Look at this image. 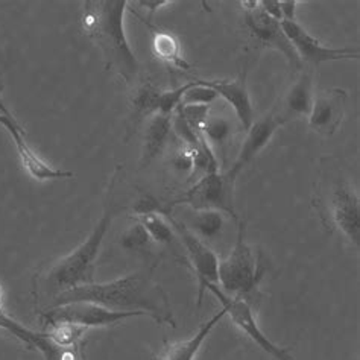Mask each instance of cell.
<instances>
[{"mask_svg":"<svg viewBox=\"0 0 360 360\" xmlns=\"http://www.w3.org/2000/svg\"><path fill=\"white\" fill-rule=\"evenodd\" d=\"M2 300H4V290H2V286H0V309H2Z\"/></svg>","mask_w":360,"mask_h":360,"instance_id":"cell-34","label":"cell"},{"mask_svg":"<svg viewBox=\"0 0 360 360\" xmlns=\"http://www.w3.org/2000/svg\"><path fill=\"white\" fill-rule=\"evenodd\" d=\"M233 188L234 186L226 181L224 175L217 172L205 174L183 196L170 202L166 207V213H170L176 205H188L192 210H217L236 217Z\"/></svg>","mask_w":360,"mask_h":360,"instance_id":"cell-6","label":"cell"},{"mask_svg":"<svg viewBox=\"0 0 360 360\" xmlns=\"http://www.w3.org/2000/svg\"><path fill=\"white\" fill-rule=\"evenodd\" d=\"M207 290L212 292L213 295L219 300L225 314L230 315L234 326L240 328L246 336L251 338L264 353H268L276 360H293V357H290L289 354L288 348H280L260 330L248 301L239 297L226 295L217 284H210V286H207Z\"/></svg>","mask_w":360,"mask_h":360,"instance_id":"cell-8","label":"cell"},{"mask_svg":"<svg viewBox=\"0 0 360 360\" xmlns=\"http://www.w3.org/2000/svg\"><path fill=\"white\" fill-rule=\"evenodd\" d=\"M327 178H322L324 201L331 224L352 242L356 248L360 245V201L353 184L342 175V170L333 167L330 160Z\"/></svg>","mask_w":360,"mask_h":360,"instance_id":"cell-4","label":"cell"},{"mask_svg":"<svg viewBox=\"0 0 360 360\" xmlns=\"http://www.w3.org/2000/svg\"><path fill=\"white\" fill-rule=\"evenodd\" d=\"M193 217L191 221V226H186L191 230L196 238L201 240L212 242L221 236L225 225V213L217 210H192Z\"/></svg>","mask_w":360,"mask_h":360,"instance_id":"cell-21","label":"cell"},{"mask_svg":"<svg viewBox=\"0 0 360 360\" xmlns=\"http://www.w3.org/2000/svg\"><path fill=\"white\" fill-rule=\"evenodd\" d=\"M0 328L15 336L30 348L39 349L46 360H58L60 348H56L51 342V339L47 338L46 333H35L34 330L23 327L20 322H17L11 316H8L2 309H0Z\"/></svg>","mask_w":360,"mask_h":360,"instance_id":"cell-18","label":"cell"},{"mask_svg":"<svg viewBox=\"0 0 360 360\" xmlns=\"http://www.w3.org/2000/svg\"><path fill=\"white\" fill-rule=\"evenodd\" d=\"M160 93L153 85H143L139 89L132 103H134V112L139 119L153 117L158 112V99Z\"/></svg>","mask_w":360,"mask_h":360,"instance_id":"cell-26","label":"cell"},{"mask_svg":"<svg viewBox=\"0 0 360 360\" xmlns=\"http://www.w3.org/2000/svg\"><path fill=\"white\" fill-rule=\"evenodd\" d=\"M347 99V91L340 89L319 93L309 115L310 128L324 137L333 136L344 120Z\"/></svg>","mask_w":360,"mask_h":360,"instance_id":"cell-13","label":"cell"},{"mask_svg":"<svg viewBox=\"0 0 360 360\" xmlns=\"http://www.w3.org/2000/svg\"><path fill=\"white\" fill-rule=\"evenodd\" d=\"M297 0H281L280 8H281V15L283 22H297Z\"/></svg>","mask_w":360,"mask_h":360,"instance_id":"cell-30","label":"cell"},{"mask_svg":"<svg viewBox=\"0 0 360 360\" xmlns=\"http://www.w3.org/2000/svg\"><path fill=\"white\" fill-rule=\"evenodd\" d=\"M225 315V310L222 309L219 314H216L210 321H207L204 326H201V328L198 330V333L191 339L167 344L163 348V352L158 354L157 360H195L196 354L200 353L202 344L205 342V339L210 336L212 330L219 324V321Z\"/></svg>","mask_w":360,"mask_h":360,"instance_id":"cell-17","label":"cell"},{"mask_svg":"<svg viewBox=\"0 0 360 360\" xmlns=\"http://www.w3.org/2000/svg\"><path fill=\"white\" fill-rule=\"evenodd\" d=\"M262 271L259 269V262L251 246L245 242V229L240 224L238 240L233 250L224 260L219 262V278L221 289L230 297L243 298L257 286Z\"/></svg>","mask_w":360,"mask_h":360,"instance_id":"cell-5","label":"cell"},{"mask_svg":"<svg viewBox=\"0 0 360 360\" xmlns=\"http://www.w3.org/2000/svg\"><path fill=\"white\" fill-rule=\"evenodd\" d=\"M136 316H145V314H140V311H112L93 304V302H69V304L55 306L43 314V318L49 326L58 324V322H69V324H77L84 328L115 326L123 319Z\"/></svg>","mask_w":360,"mask_h":360,"instance_id":"cell-9","label":"cell"},{"mask_svg":"<svg viewBox=\"0 0 360 360\" xmlns=\"http://www.w3.org/2000/svg\"><path fill=\"white\" fill-rule=\"evenodd\" d=\"M127 5V0H89L84 4L81 25L84 34L101 47L105 68L131 84L139 75V61L123 27Z\"/></svg>","mask_w":360,"mask_h":360,"instance_id":"cell-2","label":"cell"},{"mask_svg":"<svg viewBox=\"0 0 360 360\" xmlns=\"http://www.w3.org/2000/svg\"><path fill=\"white\" fill-rule=\"evenodd\" d=\"M284 35L295 49L300 61H306L309 64L319 65L327 61H339V60H357L359 49L353 47H340L333 49L322 44L314 35H310L304 27L298 22H281Z\"/></svg>","mask_w":360,"mask_h":360,"instance_id":"cell-11","label":"cell"},{"mask_svg":"<svg viewBox=\"0 0 360 360\" xmlns=\"http://www.w3.org/2000/svg\"><path fill=\"white\" fill-rule=\"evenodd\" d=\"M166 219L174 226L178 238L181 239V243L184 245L188 262L193 266V271L196 274L198 280V306H201L204 292L207 290V286L210 284H219V278H217V271H219V259H217L216 252L200 238L187 229V226L181 222H178L170 213H165Z\"/></svg>","mask_w":360,"mask_h":360,"instance_id":"cell-7","label":"cell"},{"mask_svg":"<svg viewBox=\"0 0 360 360\" xmlns=\"http://www.w3.org/2000/svg\"><path fill=\"white\" fill-rule=\"evenodd\" d=\"M153 51L158 60L165 61L169 65H174L175 69L179 70H188L191 65L184 60L181 52V44L178 39L170 32L158 31L154 34L153 39Z\"/></svg>","mask_w":360,"mask_h":360,"instance_id":"cell-20","label":"cell"},{"mask_svg":"<svg viewBox=\"0 0 360 360\" xmlns=\"http://www.w3.org/2000/svg\"><path fill=\"white\" fill-rule=\"evenodd\" d=\"M234 125L233 122L222 115H212L208 111L207 119L201 128V134L205 139L207 145L213 150V146L217 149H224L233 139Z\"/></svg>","mask_w":360,"mask_h":360,"instance_id":"cell-22","label":"cell"},{"mask_svg":"<svg viewBox=\"0 0 360 360\" xmlns=\"http://www.w3.org/2000/svg\"><path fill=\"white\" fill-rule=\"evenodd\" d=\"M314 81L310 73H302L301 77L292 84L286 96L283 98V105L280 115L288 120L298 116H309L311 105H314Z\"/></svg>","mask_w":360,"mask_h":360,"instance_id":"cell-16","label":"cell"},{"mask_svg":"<svg viewBox=\"0 0 360 360\" xmlns=\"http://www.w3.org/2000/svg\"><path fill=\"white\" fill-rule=\"evenodd\" d=\"M139 222L145 226L150 240L161 245L172 243L175 239V230L166 216L160 213H150L145 216H139Z\"/></svg>","mask_w":360,"mask_h":360,"instance_id":"cell-23","label":"cell"},{"mask_svg":"<svg viewBox=\"0 0 360 360\" xmlns=\"http://www.w3.org/2000/svg\"><path fill=\"white\" fill-rule=\"evenodd\" d=\"M0 125L8 131V134L14 140L17 154L22 160L23 167L26 169V172L30 174V176L35 179V181H52V179H64V178L73 176V172H69V170L53 169L34 153L32 148L23 139L25 131L20 125H18L15 117H8V116L0 115Z\"/></svg>","mask_w":360,"mask_h":360,"instance_id":"cell-14","label":"cell"},{"mask_svg":"<svg viewBox=\"0 0 360 360\" xmlns=\"http://www.w3.org/2000/svg\"><path fill=\"white\" fill-rule=\"evenodd\" d=\"M85 331H87V328L81 326L69 324V322H58V324H52L51 330L46 335L56 348H75L79 347Z\"/></svg>","mask_w":360,"mask_h":360,"instance_id":"cell-24","label":"cell"},{"mask_svg":"<svg viewBox=\"0 0 360 360\" xmlns=\"http://www.w3.org/2000/svg\"><path fill=\"white\" fill-rule=\"evenodd\" d=\"M242 6L245 8V25L255 39L263 44L280 51L290 61V64L300 68L301 61L293 46L288 40V37L284 35L281 23L274 20L272 17L264 13L259 2H243Z\"/></svg>","mask_w":360,"mask_h":360,"instance_id":"cell-12","label":"cell"},{"mask_svg":"<svg viewBox=\"0 0 360 360\" xmlns=\"http://www.w3.org/2000/svg\"><path fill=\"white\" fill-rule=\"evenodd\" d=\"M69 302H93L112 311H140L158 324L175 327L167 293L146 272H134L108 283L84 284L60 293L52 304L55 307Z\"/></svg>","mask_w":360,"mask_h":360,"instance_id":"cell-1","label":"cell"},{"mask_svg":"<svg viewBox=\"0 0 360 360\" xmlns=\"http://www.w3.org/2000/svg\"><path fill=\"white\" fill-rule=\"evenodd\" d=\"M170 4H172V2H170V0H154V2H150V0H146V2H139L140 6L148 8L149 11H150V14L155 13L157 9H161L163 6H167Z\"/></svg>","mask_w":360,"mask_h":360,"instance_id":"cell-32","label":"cell"},{"mask_svg":"<svg viewBox=\"0 0 360 360\" xmlns=\"http://www.w3.org/2000/svg\"><path fill=\"white\" fill-rule=\"evenodd\" d=\"M262 9L266 13L269 17H272L274 20L283 22V15H281V8H280V0H262L259 2Z\"/></svg>","mask_w":360,"mask_h":360,"instance_id":"cell-29","label":"cell"},{"mask_svg":"<svg viewBox=\"0 0 360 360\" xmlns=\"http://www.w3.org/2000/svg\"><path fill=\"white\" fill-rule=\"evenodd\" d=\"M115 208H112V205H108L85 242H82L69 255L56 262L46 272L43 278V290L47 295H51L52 300L58 297L60 293L91 283L94 262H96L101 252L103 239H105L111 222L115 219Z\"/></svg>","mask_w":360,"mask_h":360,"instance_id":"cell-3","label":"cell"},{"mask_svg":"<svg viewBox=\"0 0 360 360\" xmlns=\"http://www.w3.org/2000/svg\"><path fill=\"white\" fill-rule=\"evenodd\" d=\"M0 115L8 116V117H14V116L11 115V111H9V110L6 108L5 102H4V99H2V89H0Z\"/></svg>","mask_w":360,"mask_h":360,"instance_id":"cell-33","label":"cell"},{"mask_svg":"<svg viewBox=\"0 0 360 360\" xmlns=\"http://www.w3.org/2000/svg\"><path fill=\"white\" fill-rule=\"evenodd\" d=\"M58 360H82L79 347L75 348H60V356Z\"/></svg>","mask_w":360,"mask_h":360,"instance_id":"cell-31","label":"cell"},{"mask_svg":"<svg viewBox=\"0 0 360 360\" xmlns=\"http://www.w3.org/2000/svg\"><path fill=\"white\" fill-rule=\"evenodd\" d=\"M284 123H286V119L280 115V111L276 110H272L259 120L252 122V125L246 129V137L243 139L238 158H236L231 167L226 170V174H224L226 181L234 186L239 174L262 153L264 146L271 141L272 136L276 134V131Z\"/></svg>","mask_w":360,"mask_h":360,"instance_id":"cell-10","label":"cell"},{"mask_svg":"<svg viewBox=\"0 0 360 360\" xmlns=\"http://www.w3.org/2000/svg\"><path fill=\"white\" fill-rule=\"evenodd\" d=\"M174 166L179 172H188V170L195 169V161H193V154L191 150H186V153H179L174 158Z\"/></svg>","mask_w":360,"mask_h":360,"instance_id":"cell-28","label":"cell"},{"mask_svg":"<svg viewBox=\"0 0 360 360\" xmlns=\"http://www.w3.org/2000/svg\"><path fill=\"white\" fill-rule=\"evenodd\" d=\"M172 131V116L154 115L150 117L145 132L143 154H141V166H149L163 153V149Z\"/></svg>","mask_w":360,"mask_h":360,"instance_id":"cell-19","label":"cell"},{"mask_svg":"<svg viewBox=\"0 0 360 360\" xmlns=\"http://www.w3.org/2000/svg\"><path fill=\"white\" fill-rule=\"evenodd\" d=\"M217 93L205 85L201 79L188 82V89L186 90L179 107H208L217 101Z\"/></svg>","mask_w":360,"mask_h":360,"instance_id":"cell-25","label":"cell"},{"mask_svg":"<svg viewBox=\"0 0 360 360\" xmlns=\"http://www.w3.org/2000/svg\"><path fill=\"white\" fill-rule=\"evenodd\" d=\"M202 81V79H201ZM208 87L213 89L217 96L222 98L229 105L233 107L234 115L239 120V125L246 131L254 122V110L245 78L234 81H202Z\"/></svg>","mask_w":360,"mask_h":360,"instance_id":"cell-15","label":"cell"},{"mask_svg":"<svg viewBox=\"0 0 360 360\" xmlns=\"http://www.w3.org/2000/svg\"><path fill=\"white\" fill-rule=\"evenodd\" d=\"M149 234L140 222L132 225L131 229L127 230L125 234L122 236V246L125 250H143L149 245Z\"/></svg>","mask_w":360,"mask_h":360,"instance_id":"cell-27","label":"cell"}]
</instances>
